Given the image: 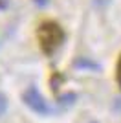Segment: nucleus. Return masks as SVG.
<instances>
[{
	"label": "nucleus",
	"instance_id": "nucleus-6",
	"mask_svg": "<svg viewBox=\"0 0 121 123\" xmlns=\"http://www.w3.org/2000/svg\"><path fill=\"white\" fill-rule=\"evenodd\" d=\"M33 2H35L37 6H40V7H44V6L48 4V0H33Z\"/></svg>",
	"mask_w": 121,
	"mask_h": 123
},
{
	"label": "nucleus",
	"instance_id": "nucleus-5",
	"mask_svg": "<svg viewBox=\"0 0 121 123\" xmlns=\"http://www.w3.org/2000/svg\"><path fill=\"white\" fill-rule=\"evenodd\" d=\"M117 81H119V85H121V59H119V62H117Z\"/></svg>",
	"mask_w": 121,
	"mask_h": 123
},
{
	"label": "nucleus",
	"instance_id": "nucleus-4",
	"mask_svg": "<svg viewBox=\"0 0 121 123\" xmlns=\"http://www.w3.org/2000/svg\"><path fill=\"white\" fill-rule=\"evenodd\" d=\"M6 110H7V99L2 92H0V116H4Z\"/></svg>",
	"mask_w": 121,
	"mask_h": 123
},
{
	"label": "nucleus",
	"instance_id": "nucleus-3",
	"mask_svg": "<svg viewBox=\"0 0 121 123\" xmlns=\"http://www.w3.org/2000/svg\"><path fill=\"white\" fill-rule=\"evenodd\" d=\"M75 66L77 68H92V70H99V64H96V62H92V61H85V59H77Z\"/></svg>",
	"mask_w": 121,
	"mask_h": 123
},
{
	"label": "nucleus",
	"instance_id": "nucleus-2",
	"mask_svg": "<svg viewBox=\"0 0 121 123\" xmlns=\"http://www.w3.org/2000/svg\"><path fill=\"white\" fill-rule=\"evenodd\" d=\"M22 99H24V103L31 108V110H33V112H37V114H42V116H46V114H50V112H51L50 105L46 103V99L42 98V94H40L35 86H28V90L24 92Z\"/></svg>",
	"mask_w": 121,
	"mask_h": 123
},
{
	"label": "nucleus",
	"instance_id": "nucleus-1",
	"mask_svg": "<svg viewBox=\"0 0 121 123\" xmlns=\"http://www.w3.org/2000/svg\"><path fill=\"white\" fill-rule=\"evenodd\" d=\"M37 35H39V42H40V48L42 51L46 53H51V51H55L57 48L60 46V42L64 41V31L60 28L57 22H42L37 31Z\"/></svg>",
	"mask_w": 121,
	"mask_h": 123
}]
</instances>
